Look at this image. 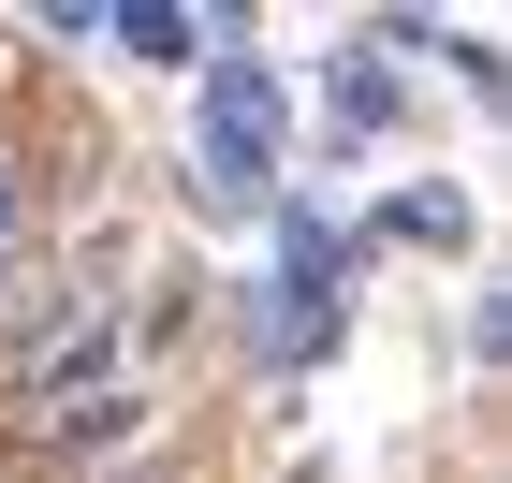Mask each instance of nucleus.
Wrapping results in <instances>:
<instances>
[{
  "instance_id": "obj_1",
  "label": "nucleus",
  "mask_w": 512,
  "mask_h": 483,
  "mask_svg": "<svg viewBox=\"0 0 512 483\" xmlns=\"http://www.w3.org/2000/svg\"><path fill=\"white\" fill-rule=\"evenodd\" d=\"M278 147H293V88H278V59H249V30L220 15V59H205V161H191V205H205V220H264V205H278Z\"/></svg>"
},
{
  "instance_id": "obj_2",
  "label": "nucleus",
  "mask_w": 512,
  "mask_h": 483,
  "mask_svg": "<svg viewBox=\"0 0 512 483\" xmlns=\"http://www.w3.org/2000/svg\"><path fill=\"white\" fill-rule=\"evenodd\" d=\"M88 337H118V249H30L0 279V410L30 381H59Z\"/></svg>"
},
{
  "instance_id": "obj_3",
  "label": "nucleus",
  "mask_w": 512,
  "mask_h": 483,
  "mask_svg": "<svg viewBox=\"0 0 512 483\" xmlns=\"http://www.w3.org/2000/svg\"><path fill=\"white\" fill-rule=\"evenodd\" d=\"M103 44H118V59H147V74H205V44H220V15H176V0H132V15H103Z\"/></svg>"
},
{
  "instance_id": "obj_4",
  "label": "nucleus",
  "mask_w": 512,
  "mask_h": 483,
  "mask_svg": "<svg viewBox=\"0 0 512 483\" xmlns=\"http://www.w3.org/2000/svg\"><path fill=\"white\" fill-rule=\"evenodd\" d=\"M30 220H44V176H30V147L0 132V279L30 264Z\"/></svg>"
},
{
  "instance_id": "obj_5",
  "label": "nucleus",
  "mask_w": 512,
  "mask_h": 483,
  "mask_svg": "<svg viewBox=\"0 0 512 483\" xmlns=\"http://www.w3.org/2000/svg\"><path fill=\"white\" fill-rule=\"evenodd\" d=\"M337 118H352V132H395V118H410V103H395V74L366 59V44H352V74H337Z\"/></svg>"
},
{
  "instance_id": "obj_6",
  "label": "nucleus",
  "mask_w": 512,
  "mask_h": 483,
  "mask_svg": "<svg viewBox=\"0 0 512 483\" xmlns=\"http://www.w3.org/2000/svg\"><path fill=\"white\" fill-rule=\"evenodd\" d=\"M395 235H410V249H454V235H469V205H454V191H395Z\"/></svg>"
}]
</instances>
